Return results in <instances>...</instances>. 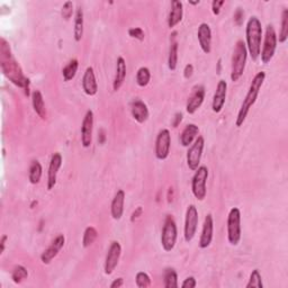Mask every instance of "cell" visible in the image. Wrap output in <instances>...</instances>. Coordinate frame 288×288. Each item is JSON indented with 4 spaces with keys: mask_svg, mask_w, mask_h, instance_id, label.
I'll return each instance as SVG.
<instances>
[{
    "mask_svg": "<svg viewBox=\"0 0 288 288\" xmlns=\"http://www.w3.org/2000/svg\"><path fill=\"white\" fill-rule=\"evenodd\" d=\"M0 57L2 70L5 76L17 87L25 89V95L30 96V79L23 74L22 68L11 55L10 45L5 38L0 39Z\"/></svg>",
    "mask_w": 288,
    "mask_h": 288,
    "instance_id": "6da1fadb",
    "label": "cell"
},
{
    "mask_svg": "<svg viewBox=\"0 0 288 288\" xmlns=\"http://www.w3.org/2000/svg\"><path fill=\"white\" fill-rule=\"evenodd\" d=\"M264 80H266V73H264L263 71L258 72L256 76L253 77L252 81L250 84L249 90H248L243 101H242V105L240 107L237 120H235V125H237L238 128L243 125V123L245 122L248 114H249L251 107L256 104L257 98H258L259 94H260V90L264 83Z\"/></svg>",
    "mask_w": 288,
    "mask_h": 288,
    "instance_id": "7a4b0ae2",
    "label": "cell"
},
{
    "mask_svg": "<svg viewBox=\"0 0 288 288\" xmlns=\"http://www.w3.org/2000/svg\"><path fill=\"white\" fill-rule=\"evenodd\" d=\"M262 25L257 16H252L246 23L245 27V47L248 54H250L252 61H257L260 56L262 42Z\"/></svg>",
    "mask_w": 288,
    "mask_h": 288,
    "instance_id": "3957f363",
    "label": "cell"
},
{
    "mask_svg": "<svg viewBox=\"0 0 288 288\" xmlns=\"http://www.w3.org/2000/svg\"><path fill=\"white\" fill-rule=\"evenodd\" d=\"M248 59V50L245 47V43L239 39L235 44V48L232 55V62H231V80L233 83H237L240 78L243 76L245 70Z\"/></svg>",
    "mask_w": 288,
    "mask_h": 288,
    "instance_id": "277c9868",
    "label": "cell"
},
{
    "mask_svg": "<svg viewBox=\"0 0 288 288\" xmlns=\"http://www.w3.org/2000/svg\"><path fill=\"white\" fill-rule=\"evenodd\" d=\"M228 240L230 244L238 245L241 241L242 230H241V211L238 207H233L230 211L227 222Z\"/></svg>",
    "mask_w": 288,
    "mask_h": 288,
    "instance_id": "5b68a950",
    "label": "cell"
},
{
    "mask_svg": "<svg viewBox=\"0 0 288 288\" xmlns=\"http://www.w3.org/2000/svg\"><path fill=\"white\" fill-rule=\"evenodd\" d=\"M177 237H178L177 224L174 220V217L171 215H168L166 217L162 232H161V245H162L163 250L166 252H170L174 250L177 242Z\"/></svg>",
    "mask_w": 288,
    "mask_h": 288,
    "instance_id": "8992f818",
    "label": "cell"
},
{
    "mask_svg": "<svg viewBox=\"0 0 288 288\" xmlns=\"http://www.w3.org/2000/svg\"><path fill=\"white\" fill-rule=\"evenodd\" d=\"M277 34H276L275 28L273 25H268L266 33H264L262 50L260 51V57L263 65H268L273 60L276 49H277Z\"/></svg>",
    "mask_w": 288,
    "mask_h": 288,
    "instance_id": "52a82bcc",
    "label": "cell"
},
{
    "mask_svg": "<svg viewBox=\"0 0 288 288\" xmlns=\"http://www.w3.org/2000/svg\"><path fill=\"white\" fill-rule=\"evenodd\" d=\"M207 179H209V169L206 166H199L192 179V192L198 200L206 198Z\"/></svg>",
    "mask_w": 288,
    "mask_h": 288,
    "instance_id": "ba28073f",
    "label": "cell"
},
{
    "mask_svg": "<svg viewBox=\"0 0 288 288\" xmlns=\"http://www.w3.org/2000/svg\"><path fill=\"white\" fill-rule=\"evenodd\" d=\"M170 148H171L170 131L167 129L161 130L157 135V139H155V146H154L155 158L158 160H166L170 154Z\"/></svg>",
    "mask_w": 288,
    "mask_h": 288,
    "instance_id": "9c48e42d",
    "label": "cell"
},
{
    "mask_svg": "<svg viewBox=\"0 0 288 288\" xmlns=\"http://www.w3.org/2000/svg\"><path fill=\"white\" fill-rule=\"evenodd\" d=\"M205 147V140L203 136H198L195 142L188 148L187 151V166L192 171H196L199 167L201 155H203Z\"/></svg>",
    "mask_w": 288,
    "mask_h": 288,
    "instance_id": "30bf717a",
    "label": "cell"
},
{
    "mask_svg": "<svg viewBox=\"0 0 288 288\" xmlns=\"http://www.w3.org/2000/svg\"><path fill=\"white\" fill-rule=\"evenodd\" d=\"M198 228V211L195 205H189L186 211L185 228H183V237L186 242H191L195 238Z\"/></svg>",
    "mask_w": 288,
    "mask_h": 288,
    "instance_id": "8fae6325",
    "label": "cell"
},
{
    "mask_svg": "<svg viewBox=\"0 0 288 288\" xmlns=\"http://www.w3.org/2000/svg\"><path fill=\"white\" fill-rule=\"evenodd\" d=\"M120 255H122V246H120L118 241H113L111 245H109L107 250V255L105 258V274L106 275H112L114 270L116 269Z\"/></svg>",
    "mask_w": 288,
    "mask_h": 288,
    "instance_id": "7c38bea8",
    "label": "cell"
},
{
    "mask_svg": "<svg viewBox=\"0 0 288 288\" xmlns=\"http://www.w3.org/2000/svg\"><path fill=\"white\" fill-rule=\"evenodd\" d=\"M205 99V87L203 85L195 86L192 90L191 96L188 97L186 104V111L188 114H195L203 105Z\"/></svg>",
    "mask_w": 288,
    "mask_h": 288,
    "instance_id": "4fadbf2b",
    "label": "cell"
},
{
    "mask_svg": "<svg viewBox=\"0 0 288 288\" xmlns=\"http://www.w3.org/2000/svg\"><path fill=\"white\" fill-rule=\"evenodd\" d=\"M93 130H94V112L87 111L81 123V144L84 148H90L93 143Z\"/></svg>",
    "mask_w": 288,
    "mask_h": 288,
    "instance_id": "5bb4252c",
    "label": "cell"
},
{
    "mask_svg": "<svg viewBox=\"0 0 288 288\" xmlns=\"http://www.w3.org/2000/svg\"><path fill=\"white\" fill-rule=\"evenodd\" d=\"M66 243V238L63 234H59L57 237L51 242V244L49 245L48 249H45L43 253L41 255V261L44 264H50L52 260L59 255V252L61 249L65 246Z\"/></svg>",
    "mask_w": 288,
    "mask_h": 288,
    "instance_id": "9a60e30c",
    "label": "cell"
},
{
    "mask_svg": "<svg viewBox=\"0 0 288 288\" xmlns=\"http://www.w3.org/2000/svg\"><path fill=\"white\" fill-rule=\"evenodd\" d=\"M227 94H228V84L225 80H220V81L217 83L214 97H213V101H212L213 112L214 113L222 112L224 105H225Z\"/></svg>",
    "mask_w": 288,
    "mask_h": 288,
    "instance_id": "2e32d148",
    "label": "cell"
},
{
    "mask_svg": "<svg viewBox=\"0 0 288 288\" xmlns=\"http://www.w3.org/2000/svg\"><path fill=\"white\" fill-rule=\"evenodd\" d=\"M62 155L59 152H55L50 160L49 164V171H48V189L52 191L56 185V179H57V174L62 167Z\"/></svg>",
    "mask_w": 288,
    "mask_h": 288,
    "instance_id": "e0dca14e",
    "label": "cell"
},
{
    "mask_svg": "<svg viewBox=\"0 0 288 288\" xmlns=\"http://www.w3.org/2000/svg\"><path fill=\"white\" fill-rule=\"evenodd\" d=\"M213 234H214V220H213L212 214H207L204 224H203V231L200 234L199 239V248L200 249H206L212 243Z\"/></svg>",
    "mask_w": 288,
    "mask_h": 288,
    "instance_id": "ac0fdd59",
    "label": "cell"
},
{
    "mask_svg": "<svg viewBox=\"0 0 288 288\" xmlns=\"http://www.w3.org/2000/svg\"><path fill=\"white\" fill-rule=\"evenodd\" d=\"M83 89L85 94L88 96H95L98 93V84L93 67L86 69L83 77Z\"/></svg>",
    "mask_w": 288,
    "mask_h": 288,
    "instance_id": "d6986e66",
    "label": "cell"
},
{
    "mask_svg": "<svg viewBox=\"0 0 288 288\" xmlns=\"http://www.w3.org/2000/svg\"><path fill=\"white\" fill-rule=\"evenodd\" d=\"M197 37H198V43L200 45V49L203 50L204 53L210 54L212 51V30L209 24L201 23L198 27Z\"/></svg>",
    "mask_w": 288,
    "mask_h": 288,
    "instance_id": "ffe728a7",
    "label": "cell"
},
{
    "mask_svg": "<svg viewBox=\"0 0 288 288\" xmlns=\"http://www.w3.org/2000/svg\"><path fill=\"white\" fill-rule=\"evenodd\" d=\"M131 114L132 117H133L137 123H146L149 118V108L147 104L140 99L133 100L131 104Z\"/></svg>",
    "mask_w": 288,
    "mask_h": 288,
    "instance_id": "44dd1931",
    "label": "cell"
},
{
    "mask_svg": "<svg viewBox=\"0 0 288 288\" xmlns=\"http://www.w3.org/2000/svg\"><path fill=\"white\" fill-rule=\"evenodd\" d=\"M124 203H125V192L119 189L115 194L111 204V214L114 220H120L124 214Z\"/></svg>",
    "mask_w": 288,
    "mask_h": 288,
    "instance_id": "7402d4cb",
    "label": "cell"
},
{
    "mask_svg": "<svg viewBox=\"0 0 288 288\" xmlns=\"http://www.w3.org/2000/svg\"><path fill=\"white\" fill-rule=\"evenodd\" d=\"M126 78V61L124 57L118 56L116 61V73L113 81V90L118 91L125 81Z\"/></svg>",
    "mask_w": 288,
    "mask_h": 288,
    "instance_id": "603a6c76",
    "label": "cell"
},
{
    "mask_svg": "<svg viewBox=\"0 0 288 288\" xmlns=\"http://www.w3.org/2000/svg\"><path fill=\"white\" fill-rule=\"evenodd\" d=\"M183 16V6L181 2L174 0L171 2V9L168 16V27L174 28L182 20Z\"/></svg>",
    "mask_w": 288,
    "mask_h": 288,
    "instance_id": "cb8c5ba5",
    "label": "cell"
},
{
    "mask_svg": "<svg viewBox=\"0 0 288 288\" xmlns=\"http://www.w3.org/2000/svg\"><path fill=\"white\" fill-rule=\"evenodd\" d=\"M199 134V128L196 124H188L180 135V144L182 147L189 148L197 139Z\"/></svg>",
    "mask_w": 288,
    "mask_h": 288,
    "instance_id": "d4e9b609",
    "label": "cell"
},
{
    "mask_svg": "<svg viewBox=\"0 0 288 288\" xmlns=\"http://www.w3.org/2000/svg\"><path fill=\"white\" fill-rule=\"evenodd\" d=\"M32 105L34 112L37 114L38 117L42 119H47V108H45V102L43 95L39 90H34L32 94Z\"/></svg>",
    "mask_w": 288,
    "mask_h": 288,
    "instance_id": "484cf974",
    "label": "cell"
},
{
    "mask_svg": "<svg viewBox=\"0 0 288 288\" xmlns=\"http://www.w3.org/2000/svg\"><path fill=\"white\" fill-rule=\"evenodd\" d=\"M84 10L81 7H78L76 15H74V28H73V37L74 41L80 42L84 36Z\"/></svg>",
    "mask_w": 288,
    "mask_h": 288,
    "instance_id": "4316f807",
    "label": "cell"
},
{
    "mask_svg": "<svg viewBox=\"0 0 288 288\" xmlns=\"http://www.w3.org/2000/svg\"><path fill=\"white\" fill-rule=\"evenodd\" d=\"M177 32L172 33V41L170 43L169 49V56H168V68L169 70L175 71L178 65V42L176 41Z\"/></svg>",
    "mask_w": 288,
    "mask_h": 288,
    "instance_id": "83f0119b",
    "label": "cell"
},
{
    "mask_svg": "<svg viewBox=\"0 0 288 288\" xmlns=\"http://www.w3.org/2000/svg\"><path fill=\"white\" fill-rule=\"evenodd\" d=\"M42 175H43L42 164L39 163V161L33 160L31 162L30 169H28V180H30L32 185H36V183L41 181Z\"/></svg>",
    "mask_w": 288,
    "mask_h": 288,
    "instance_id": "f1b7e54d",
    "label": "cell"
},
{
    "mask_svg": "<svg viewBox=\"0 0 288 288\" xmlns=\"http://www.w3.org/2000/svg\"><path fill=\"white\" fill-rule=\"evenodd\" d=\"M78 68H79V62L77 59H72L65 68H63L62 76L63 79H65V81H71V80L76 77Z\"/></svg>",
    "mask_w": 288,
    "mask_h": 288,
    "instance_id": "f546056e",
    "label": "cell"
},
{
    "mask_svg": "<svg viewBox=\"0 0 288 288\" xmlns=\"http://www.w3.org/2000/svg\"><path fill=\"white\" fill-rule=\"evenodd\" d=\"M163 286L166 288H177L178 284V275L175 269L167 268L163 273Z\"/></svg>",
    "mask_w": 288,
    "mask_h": 288,
    "instance_id": "4dcf8cb0",
    "label": "cell"
},
{
    "mask_svg": "<svg viewBox=\"0 0 288 288\" xmlns=\"http://www.w3.org/2000/svg\"><path fill=\"white\" fill-rule=\"evenodd\" d=\"M135 79H136V84L139 85L140 87H142V88L147 87L150 83V80H151V72H150L149 68H147V67L140 68L136 72Z\"/></svg>",
    "mask_w": 288,
    "mask_h": 288,
    "instance_id": "1f68e13d",
    "label": "cell"
},
{
    "mask_svg": "<svg viewBox=\"0 0 288 288\" xmlns=\"http://www.w3.org/2000/svg\"><path fill=\"white\" fill-rule=\"evenodd\" d=\"M288 38V9H284L281 15V27L279 32V36H277V41L279 43H285Z\"/></svg>",
    "mask_w": 288,
    "mask_h": 288,
    "instance_id": "d6a6232c",
    "label": "cell"
},
{
    "mask_svg": "<svg viewBox=\"0 0 288 288\" xmlns=\"http://www.w3.org/2000/svg\"><path fill=\"white\" fill-rule=\"evenodd\" d=\"M97 237H98L97 230L94 227H88L84 232L83 246L84 248H89L90 245H93V243L96 241Z\"/></svg>",
    "mask_w": 288,
    "mask_h": 288,
    "instance_id": "836d02e7",
    "label": "cell"
},
{
    "mask_svg": "<svg viewBox=\"0 0 288 288\" xmlns=\"http://www.w3.org/2000/svg\"><path fill=\"white\" fill-rule=\"evenodd\" d=\"M28 277V272L27 269L24 266H15V268L13 269V273H11V279L15 284H20L24 281L25 279H27Z\"/></svg>",
    "mask_w": 288,
    "mask_h": 288,
    "instance_id": "e575fe53",
    "label": "cell"
},
{
    "mask_svg": "<svg viewBox=\"0 0 288 288\" xmlns=\"http://www.w3.org/2000/svg\"><path fill=\"white\" fill-rule=\"evenodd\" d=\"M251 287H256V288H262L263 284H262V278L260 272L258 269L252 270V273L250 275L249 278V283L246 284V288H251Z\"/></svg>",
    "mask_w": 288,
    "mask_h": 288,
    "instance_id": "d590c367",
    "label": "cell"
},
{
    "mask_svg": "<svg viewBox=\"0 0 288 288\" xmlns=\"http://www.w3.org/2000/svg\"><path fill=\"white\" fill-rule=\"evenodd\" d=\"M135 283L137 287L148 288L151 286V278H150V276L147 273L139 272L135 276Z\"/></svg>",
    "mask_w": 288,
    "mask_h": 288,
    "instance_id": "8d00e7d4",
    "label": "cell"
},
{
    "mask_svg": "<svg viewBox=\"0 0 288 288\" xmlns=\"http://www.w3.org/2000/svg\"><path fill=\"white\" fill-rule=\"evenodd\" d=\"M61 15L63 17V19L69 20L73 15V4L72 2H66L62 6L61 9Z\"/></svg>",
    "mask_w": 288,
    "mask_h": 288,
    "instance_id": "74e56055",
    "label": "cell"
},
{
    "mask_svg": "<svg viewBox=\"0 0 288 288\" xmlns=\"http://www.w3.org/2000/svg\"><path fill=\"white\" fill-rule=\"evenodd\" d=\"M129 35L131 37H133L137 41H144V37H146V34H144V31L142 30L141 27H132L129 30Z\"/></svg>",
    "mask_w": 288,
    "mask_h": 288,
    "instance_id": "f35d334b",
    "label": "cell"
},
{
    "mask_svg": "<svg viewBox=\"0 0 288 288\" xmlns=\"http://www.w3.org/2000/svg\"><path fill=\"white\" fill-rule=\"evenodd\" d=\"M225 4L224 0H214V2L212 3V11L213 14L215 16H218L221 14V9H222V6Z\"/></svg>",
    "mask_w": 288,
    "mask_h": 288,
    "instance_id": "ab89813d",
    "label": "cell"
},
{
    "mask_svg": "<svg viewBox=\"0 0 288 288\" xmlns=\"http://www.w3.org/2000/svg\"><path fill=\"white\" fill-rule=\"evenodd\" d=\"M196 286H197V281H196L195 277H188L181 284L182 288H195Z\"/></svg>",
    "mask_w": 288,
    "mask_h": 288,
    "instance_id": "60d3db41",
    "label": "cell"
},
{
    "mask_svg": "<svg viewBox=\"0 0 288 288\" xmlns=\"http://www.w3.org/2000/svg\"><path fill=\"white\" fill-rule=\"evenodd\" d=\"M243 17H244V11L241 10L240 8L235 11L234 14V20L237 22L238 25H241L242 22H243Z\"/></svg>",
    "mask_w": 288,
    "mask_h": 288,
    "instance_id": "b9f144b4",
    "label": "cell"
},
{
    "mask_svg": "<svg viewBox=\"0 0 288 288\" xmlns=\"http://www.w3.org/2000/svg\"><path fill=\"white\" fill-rule=\"evenodd\" d=\"M193 73H194V67H193V65L189 63V65H187L185 67V69H183V77H185L186 79H189V78H192Z\"/></svg>",
    "mask_w": 288,
    "mask_h": 288,
    "instance_id": "7bdbcfd3",
    "label": "cell"
},
{
    "mask_svg": "<svg viewBox=\"0 0 288 288\" xmlns=\"http://www.w3.org/2000/svg\"><path fill=\"white\" fill-rule=\"evenodd\" d=\"M143 214V209L141 206H139L137 207V209L132 213V216H131V222H134L135 220H137V218H139L141 215Z\"/></svg>",
    "mask_w": 288,
    "mask_h": 288,
    "instance_id": "ee69618b",
    "label": "cell"
},
{
    "mask_svg": "<svg viewBox=\"0 0 288 288\" xmlns=\"http://www.w3.org/2000/svg\"><path fill=\"white\" fill-rule=\"evenodd\" d=\"M182 117H183V116H182V114H181V113H177V114L175 115L174 120H172V126H174V128H177V126L181 123Z\"/></svg>",
    "mask_w": 288,
    "mask_h": 288,
    "instance_id": "f6af8a7d",
    "label": "cell"
},
{
    "mask_svg": "<svg viewBox=\"0 0 288 288\" xmlns=\"http://www.w3.org/2000/svg\"><path fill=\"white\" fill-rule=\"evenodd\" d=\"M8 237L6 234H4L2 237V240H0V255H3L5 252V248H6V242H7Z\"/></svg>",
    "mask_w": 288,
    "mask_h": 288,
    "instance_id": "bcb514c9",
    "label": "cell"
},
{
    "mask_svg": "<svg viewBox=\"0 0 288 288\" xmlns=\"http://www.w3.org/2000/svg\"><path fill=\"white\" fill-rule=\"evenodd\" d=\"M124 285V279L123 278H117L115 279L111 284V288H119Z\"/></svg>",
    "mask_w": 288,
    "mask_h": 288,
    "instance_id": "7dc6e473",
    "label": "cell"
},
{
    "mask_svg": "<svg viewBox=\"0 0 288 288\" xmlns=\"http://www.w3.org/2000/svg\"><path fill=\"white\" fill-rule=\"evenodd\" d=\"M191 5H199V2H195V3H193V2H191L189 3Z\"/></svg>",
    "mask_w": 288,
    "mask_h": 288,
    "instance_id": "c3c4849f",
    "label": "cell"
}]
</instances>
